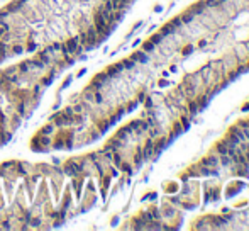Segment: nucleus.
Wrapping results in <instances>:
<instances>
[{
    "label": "nucleus",
    "mask_w": 249,
    "mask_h": 231,
    "mask_svg": "<svg viewBox=\"0 0 249 231\" xmlns=\"http://www.w3.org/2000/svg\"><path fill=\"white\" fill-rule=\"evenodd\" d=\"M242 110H244V112H246V110H249V104H246V106L242 107Z\"/></svg>",
    "instance_id": "nucleus-59"
},
{
    "label": "nucleus",
    "mask_w": 249,
    "mask_h": 231,
    "mask_svg": "<svg viewBox=\"0 0 249 231\" xmlns=\"http://www.w3.org/2000/svg\"><path fill=\"white\" fill-rule=\"evenodd\" d=\"M246 68H247V70H249V63H247V66H246Z\"/></svg>",
    "instance_id": "nucleus-60"
},
{
    "label": "nucleus",
    "mask_w": 249,
    "mask_h": 231,
    "mask_svg": "<svg viewBox=\"0 0 249 231\" xmlns=\"http://www.w3.org/2000/svg\"><path fill=\"white\" fill-rule=\"evenodd\" d=\"M95 124H97V129L100 131V134L107 133V131H109V128H110V122H109V119H97V121H95Z\"/></svg>",
    "instance_id": "nucleus-15"
},
{
    "label": "nucleus",
    "mask_w": 249,
    "mask_h": 231,
    "mask_svg": "<svg viewBox=\"0 0 249 231\" xmlns=\"http://www.w3.org/2000/svg\"><path fill=\"white\" fill-rule=\"evenodd\" d=\"M161 39H163L161 34H153L149 41H151V43H154V44H159V43H161Z\"/></svg>",
    "instance_id": "nucleus-42"
},
{
    "label": "nucleus",
    "mask_w": 249,
    "mask_h": 231,
    "mask_svg": "<svg viewBox=\"0 0 249 231\" xmlns=\"http://www.w3.org/2000/svg\"><path fill=\"white\" fill-rule=\"evenodd\" d=\"M137 104H139V102H137V100H132V102L129 104L127 107H125V110H127V112H132V110H134L136 107H137Z\"/></svg>",
    "instance_id": "nucleus-43"
},
{
    "label": "nucleus",
    "mask_w": 249,
    "mask_h": 231,
    "mask_svg": "<svg viewBox=\"0 0 249 231\" xmlns=\"http://www.w3.org/2000/svg\"><path fill=\"white\" fill-rule=\"evenodd\" d=\"M180 19H181V22H183V24H190V22L193 21V14H191V12H188V14H183Z\"/></svg>",
    "instance_id": "nucleus-38"
},
{
    "label": "nucleus",
    "mask_w": 249,
    "mask_h": 231,
    "mask_svg": "<svg viewBox=\"0 0 249 231\" xmlns=\"http://www.w3.org/2000/svg\"><path fill=\"white\" fill-rule=\"evenodd\" d=\"M143 51L153 53V51H154V43H151V41H146V43L143 44Z\"/></svg>",
    "instance_id": "nucleus-34"
},
{
    "label": "nucleus",
    "mask_w": 249,
    "mask_h": 231,
    "mask_svg": "<svg viewBox=\"0 0 249 231\" xmlns=\"http://www.w3.org/2000/svg\"><path fill=\"white\" fill-rule=\"evenodd\" d=\"M31 88V100H39V97H41V92H43V87H41L39 83H36V85H32V87H29Z\"/></svg>",
    "instance_id": "nucleus-17"
},
{
    "label": "nucleus",
    "mask_w": 249,
    "mask_h": 231,
    "mask_svg": "<svg viewBox=\"0 0 249 231\" xmlns=\"http://www.w3.org/2000/svg\"><path fill=\"white\" fill-rule=\"evenodd\" d=\"M175 31H176V27L173 26L171 22H169V24H166V26L161 29V36H168V34H173Z\"/></svg>",
    "instance_id": "nucleus-25"
},
{
    "label": "nucleus",
    "mask_w": 249,
    "mask_h": 231,
    "mask_svg": "<svg viewBox=\"0 0 249 231\" xmlns=\"http://www.w3.org/2000/svg\"><path fill=\"white\" fill-rule=\"evenodd\" d=\"M246 70H247V68H246V66H239V68H237V75H241L242 71H246Z\"/></svg>",
    "instance_id": "nucleus-51"
},
{
    "label": "nucleus",
    "mask_w": 249,
    "mask_h": 231,
    "mask_svg": "<svg viewBox=\"0 0 249 231\" xmlns=\"http://www.w3.org/2000/svg\"><path fill=\"white\" fill-rule=\"evenodd\" d=\"M149 214H151V218H153V219H159V218H161V213H159L156 207H151Z\"/></svg>",
    "instance_id": "nucleus-41"
},
{
    "label": "nucleus",
    "mask_w": 249,
    "mask_h": 231,
    "mask_svg": "<svg viewBox=\"0 0 249 231\" xmlns=\"http://www.w3.org/2000/svg\"><path fill=\"white\" fill-rule=\"evenodd\" d=\"M5 9H7V10L10 12L12 15H20L22 10H24V5L19 4L17 0H14V2H10L9 5H5Z\"/></svg>",
    "instance_id": "nucleus-8"
},
{
    "label": "nucleus",
    "mask_w": 249,
    "mask_h": 231,
    "mask_svg": "<svg viewBox=\"0 0 249 231\" xmlns=\"http://www.w3.org/2000/svg\"><path fill=\"white\" fill-rule=\"evenodd\" d=\"M202 165L203 167H217L219 165V158L217 156H214V155H210V156H207V158H203V160H202Z\"/></svg>",
    "instance_id": "nucleus-18"
},
{
    "label": "nucleus",
    "mask_w": 249,
    "mask_h": 231,
    "mask_svg": "<svg viewBox=\"0 0 249 231\" xmlns=\"http://www.w3.org/2000/svg\"><path fill=\"white\" fill-rule=\"evenodd\" d=\"M219 161H220V163H222L224 167H227L229 163H231V156H229V155H220Z\"/></svg>",
    "instance_id": "nucleus-39"
},
{
    "label": "nucleus",
    "mask_w": 249,
    "mask_h": 231,
    "mask_svg": "<svg viewBox=\"0 0 249 231\" xmlns=\"http://www.w3.org/2000/svg\"><path fill=\"white\" fill-rule=\"evenodd\" d=\"M207 4H209V7H217L219 2H217V0H207Z\"/></svg>",
    "instance_id": "nucleus-48"
},
{
    "label": "nucleus",
    "mask_w": 249,
    "mask_h": 231,
    "mask_svg": "<svg viewBox=\"0 0 249 231\" xmlns=\"http://www.w3.org/2000/svg\"><path fill=\"white\" fill-rule=\"evenodd\" d=\"M122 70H124V65H122V63H114V65H110L105 70V73L109 75V78H114V77H117Z\"/></svg>",
    "instance_id": "nucleus-6"
},
{
    "label": "nucleus",
    "mask_w": 249,
    "mask_h": 231,
    "mask_svg": "<svg viewBox=\"0 0 249 231\" xmlns=\"http://www.w3.org/2000/svg\"><path fill=\"white\" fill-rule=\"evenodd\" d=\"M93 80L100 82V83H105V82L109 80V75H107L105 71H100V73H97L95 77H93Z\"/></svg>",
    "instance_id": "nucleus-30"
},
{
    "label": "nucleus",
    "mask_w": 249,
    "mask_h": 231,
    "mask_svg": "<svg viewBox=\"0 0 249 231\" xmlns=\"http://www.w3.org/2000/svg\"><path fill=\"white\" fill-rule=\"evenodd\" d=\"M103 102V95H102V90H97V92H93V104H102Z\"/></svg>",
    "instance_id": "nucleus-31"
},
{
    "label": "nucleus",
    "mask_w": 249,
    "mask_h": 231,
    "mask_svg": "<svg viewBox=\"0 0 249 231\" xmlns=\"http://www.w3.org/2000/svg\"><path fill=\"white\" fill-rule=\"evenodd\" d=\"M119 168H121V172H125V173H129V175L132 173V165H131V163H127V161H121Z\"/></svg>",
    "instance_id": "nucleus-27"
},
{
    "label": "nucleus",
    "mask_w": 249,
    "mask_h": 231,
    "mask_svg": "<svg viewBox=\"0 0 249 231\" xmlns=\"http://www.w3.org/2000/svg\"><path fill=\"white\" fill-rule=\"evenodd\" d=\"M168 146V138H159L158 140V143H154V155H161V151L165 150V148Z\"/></svg>",
    "instance_id": "nucleus-13"
},
{
    "label": "nucleus",
    "mask_w": 249,
    "mask_h": 231,
    "mask_svg": "<svg viewBox=\"0 0 249 231\" xmlns=\"http://www.w3.org/2000/svg\"><path fill=\"white\" fill-rule=\"evenodd\" d=\"M10 17H12V14H10V12H9L5 7H4V9H0V19H7V21H9Z\"/></svg>",
    "instance_id": "nucleus-40"
},
{
    "label": "nucleus",
    "mask_w": 249,
    "mask_h": 231,
    "mask_svg": "<svg viewBox=\"0 0 249 231\" xmlns=\"http://www.w3.org/2000/svg\"><path fill=\"white\" fill-rule=\"evenodd\" d=\"M59 109V102H54L53 104V110H58Z\"/></svg>",
    "instance_id": "nucleus-56"
},
{
    "label": "nucleus",
    "mask_w": 249,
    "mask_h": 231,
    "mask_svg": "<svg viewBox=\"0 0 249 231\" xmlns=\"http://www.w3.org/2000/svg\"><path fill=\"white\" fill-rule=\"evenodd\" d=\"M171 24H173L175 27H180L181 24H183V22H181V19H180V17H176V19H173V22H171Z\"/></svg>",
    "instance_id": "nucleus-47"
},
{
    "label": "nucleus",
    "mask_w": 249,
    "mask_h": 231,
    "mask_svg": "<svg viewBox=\"0 0 249 231\" xmlns=\"http://www.w3.org/2000/svg\"><path fill=\"white\" fill-rule=\"evenodd\" d=\"M15 68H17V73L20 75V77H27V75L31 73V66H29V63H27V60L17 63V65H15Z\"/></svg>",
    "instance_id": "nucleus-10"
},
{
    "label": "nucleus",
    "mask_w": 249,
    "mask_h": 231,
    "mask_svg": "<svg viewBox=\"0 0 249 231\" xmlns=\"http://www.w3.org/2000/svg\"><path fill=\"white\" fill-rule=\"evenodd\" d=\"M17 2H19V4H22V5H24V7H26L27 4H29V0H17Z\"/></svg>",
    "instance_id": "nucleus-55"
},
{
    "label": "nucleus",
    "mask_w": 249,
    "mask_h": 231,
    "mask_svg": "<svg viewBox=\"0 0 249 231\" xmlns=\"http://www.w3.org/2000/svg\"><path fill=\"white\" fill-rule=\"evenodd\" d=\"M180 122H181V126H183V131H187V129H190V119L187 117V116H181V119H180Z\"/></svg>",
    "instance_id": "nucleus-36"
},
{
    "label": "nucleus",
    "mask_w": 249,
    "mask_h": 231,
    "mask_svg": "<svg viewBox=\"0 0 249 231\" xmlns=\"http://www.w3.org/2000/svg\"><path fill=\"white\" fill-rule=\"evenodd\" d=\"M31 66V71H46V65L41 61L39 58H32V60H27Z\"/></svg>",
    "instance_id": "nucleus-7"
},
{
    "label": "nucleus",
    "mask_w": 249,
    "mask_h": 231,
    "mask_svg": "<svg viewBox=\"0 0 249 231\" xmlns=\"http://www.w3.org/2000/svg\"><path fill=\"white\" fill-rule=\"evenodd\" d=\"M54 78H56V75L48 73L46 77H41V78H39V85H41V87H48V85L53 83V80H54Z\"/></svg>",
    "instance_id": "nucleus-19"
},
{
    "label": "nucleus",
    "mask_w": 249,
    "mask_h": 231,
    "mask_svg": "<svg viewBox=\"0 0 249 231\" xmlns=\"http://www.w3.org/2000/svg\"><path fill=\"white\" fill-rule=\"evenodd\" d=\"M24 49H26L27 53H36L37 49H39V44L34 43V41H27V43L24 44Z\"/></svg>",
    "instance_id": "nucleus-22"
},
{
    "label": "nucleus",
    "mask_w": 249,
    "mask_h": 231,
    "mask_svg": "<svg viewBox=\"0 0 249 231\" xmlns=\"http://www.w3.org/2000/svg\"><path fill=\"white\" fill-rule=\"evenodd\" d=\"M132 60H134V61H139V63H144V65H146L147 61H149V58H147V53L146 51H136L134 55L131 56Z\"/></svg>",
    "instance_id": "nucleus-16"
},
{
    "label": "nucleus",
    "mask_w": 249,
    "mask_h": 231,
    "mask_svg": "<svg viewBox=\"0 0 249 231\" xmlns=\"http://www.w3.org/2000/svg\"><path fill=\"white\" fill-rule=\"evenodd\" d=\"M242 133H244V138H247V140H249V128H244V131H242Z\"/></svg>",
    "instance_id": "nucleus-53"
},
{
    "label": "nucleus",
    "mask_w": 249,
    "mask_h": 231,
    "mask_svg": "<svg viewBox=\"0 0 249 231\" xmlns=\"http://www.w3.org/2000/svg\"><path fill=\"white\" fill-rule=\"evenodd\" d=\"M139 44H141V39L134 41V44H132V48H137V46H139Z\"/></svg>",
    "instance_id": "nucleus-57"
},
{
    "label": "nucleus",
    "mask_w": 249,
    "mask_h": 231,
    "mask_svg": "<svg viewBox=\"0 0 249 231\" xmlns=\"http://www.w3.org/2000/svg\"><path fill=\"white\" fill-rule=\"evenodd\" d=\"M83 187H85V191H87V194H93V192H97V187H95V183H93L92 180L85 182Z\"/></svg>",
    "instance_id": "nucleus-26"
},
{
    "label": "nucleus",
    "mask_w": 249,
    "mask_h": 231,
    "mask_svg": "<svg viewBox=\"0 0 249 231\" xmlns=\"http://www.w3.org/2000/svg\"><path fill=\"white\" fill-rule=\"evenodd\" d=\"M209 100H210V95H209V94H207V95H202L200 97V99H198L197 100V104H198V109H205V107L207 106H209Z\"/></svg>",
    "instance_id": "nucleus-23"
},
{
    "label": "nucleus",
    "mask_w": 249,
    "mask_h": 231,
    "mask_svg": "<svg viewBox=\"0 0 249 231\" xmlns=\"http://www.w3.org/2000/svg\"><path fill=\"white\" fill-rule=\"evenodd\" d=\"M121 161H122V153H121V150L114 151V153H112V165H114L115 168H119Z\"/></svg>",
    "instance_id": "nucleus-21"
},
{
    "label": "nucleus",
    "mask_w": 249,
    "mask_h": 231,
    "mask_svg": "<svg viewBox=\"0 0 249 231\" xmlns=\"http://www.w3.org/2000/svg\"><path fill=\"white\" fill-rule=\"evenodd\" d=\"M14 112H17L22 119H24V117H29V114H27V102H26V100H15V102H14Z\"/></svg>",
    "instance_id": "nucleus-3"
},
{
    "label": "nucleus",
    "mask_w": 249,
    "mask_h": 231,
    "mask_svg": "<svg viewBox=\"0 0 249 231\" xmlns=\"http://www.w3.org/2000/svg\"><path fill=\"white\" fill-rule=\"evenodd\" d=\"M36 168H32V170H36V172H39L41 175L44 177V179H49L51 177V173H53V165H48V163H37V165H34Z\"/></svg>",
    "instance_id": "nucleus-4"
},
{
    "label": "nucleus",
    "mask_w": 249,
    "mask_h": 231,
    "mask_svg": "<svg viewBox=\"0 0 249 231\" xmlns=\"http://www.w3.org/2000/svg\"><path fill=\"white\" fill-rule=\"evenodd\" d=\"M193 51H195V46H191V44H190V46H187V48L183 49V56H188V55H191V53H193Z\"/></svg>",
    "instance_id": "nucleus-46"
},
{
    "label": "nucleus",
    "mask_w": 249,
    "mask_h": 231,
    "mask_svg": "<svg viewBox=\"0 0 249 231\" xmlns=\"http://www.w3.org/2000/svg\"><path fill=\"white\" fill-rule=\"evenodd\" d=\"M54 131H56V126L53 124V122H48V124H44L37 133H39V134H44V136H53Z\"/></svg>",
    "instance_id": "nucleus-14"
},
{
    "label": "nucleus",
    "mask_w": 249,
    "mask_h": 231,
    "mask_svg": "<svg viewBox=\"0 0 249 231\" xmlns=\"http://www.w3.org/2000/svg\"><path fill=\"white\" fill-rule=\"evenodd\" d=\"M217 151H219L220 155H227L229 148H227V144H225V143L222 141V143H219V144H217Z\"/></svg>",
    "instance_id": "nucleus-37"
},
{
    "label": "nucleus",
    "mask_w": 249,
    "mask_h": 231,
    "mask_svg": "<svg viewBox=\"0 0 249 231\" xmlns=\"http://www.w3.org/2000/svg\"><path fill=\"white\" fill-rule=\"evenodd\" d=\"M239 150H241L242 153L249 151V143H244V141H241V143H239Z\"/></svg>",
    "instance_id": "nucleus-45"
},
{
    "label": "nucleus",
    "mask_w": 249,
    "mask_h": 231,
    "mask_svg": "<svg viewBox=\"0 0 249 231\" xmlns=\"http://www.w3.org/2000/svg\"><path fill=\"white\" fill-rule=\"evenodd\" d=\"M203 5H205L203 2H198V4H195L193 7H191V10H190V12H191L193 15H195V14H200V12L203 10Z\"/></svg>",
    "instance_id": "nucleus-33"
},
{
    "label": "nucleus",
    "mask_w": 249,
    "mask_h": 231,
    "mask_svg": "<svg viewBox=\"0 0 249 231\" xmlns=\"http://www.w3.org/2000/svg\"><path fill=\"white\" fill-rule=\"evenodd\" d=\"M20 122H22V117L19 116L17 112H12L10 116H9V124H7V128H10L12 131L14 129H17L19 126H20Z\"/></svg>",
    "instance_id": "nucleus-9"
},
{
    "label": "nucleus",
    "mask_w": 249,
    "mask_h": 231,
    "mask_svg": "<svg viewBox=\"0 0 249 231\" xmlns=\"http://www.w3.org/2000/svg\"><path fill=\"white\" fill-rule=\"evenodd\" d=\"M122 65H124V70H132V68H134V65H136V61L132 58H127V60H124V61H122Z\"/></svg>",
    "instance_id": "nucleus-32"
},
{
    "label": "nucleus",
    "mask_w": 249,
    "mask_h": 231,
    "mask_svg": "<svg viewBox=\"0 0 249 231\" xmlns=\"http://www.w3.org/2000/svg\"><path fill=\"white\" fill-rule=\"evenodd\" d=\"M143 160H144L143 150H141V148H137V151H136V155H134V165H136V167H139L141 163H143Z\"/></svg>",
    "instance_id": "nucleus-24"
},
{
    "label": "nucleus",
    "mask_w": 249,
    "mask_h": 231,
    "mask_svg": "<svg viewBox=\"0 0 249 231\" xmlns=\"http://www.w3.org/2000/svg\"><path fill=\"white\" fill-rule=\"evenodd\" d=\"M237 77H239V75H237V71H232V73H231V77H229V78H231V80H236Z\"/></svg>",
    "instance_id": "nucleus-52"
},
{
    "label": "nucleus",
    "mask_w": 249,
    "mask_h": 231,
    "mask_svg": "<svg viewBox=\"0 0 249 231\" xmlns=\"http://www.w3.org/2000/svg\"><path fill=\"white\" fill-rule=\"evenodd\" d=\"M29 146H31V150L32 151H37V153H48V148H44L43 144L39 143V141H37V138L36 136H34L32 140H31V143H29Z\"/></svg>",
    "instance_id": "nucleus-12"
},
{
    "label": "nucleus",
    "mask_w": 249,
    "mask_h": 231,
    "mask_svg": "<svg viewBox=\"0 0 249 231\" xmlns=\"http://www.w3.org/2000/svg\"><path fill=\"white\" fill-rule=\"evenodd\" d=\"M85 73H87V68H81V70H80V71H78V73H76V77H83Z\"/></svg>",
    "instance_id": "nucleus-50"
},
{
    "label": "nucleus",
    "mask_w": 249,
    "mask_h": 231,
    "mask_svg": "<svg viewBox=\"0 0 249 231\" xmlns=\"http://www.w3.org/2000/svg\"><path fill=\"white\" fill-rule=\"evenodd\" d=\"M71 82H73V77H71V75H70V77H66L65 80H63V83H61V88H66Z\"/></svg>",
    "instance_id": "nucleus-44"
},
{
    "label": "nucleus",
    "mask_w": 249,
    "mask_h": 231,
    "mask_svg": "<svg viewBox=\"0 0 249 231\" xmlns=\"http://www.w3.org/2000/svg\"><path fill=\"white\" fill-rule=\"evenodd\" d=\"M153 106H154L153 99H146V107H147V109H153Z\"/></svg>",
    "instance_id": "nucleus-49"
},
{
    "label": "nucleus",
    "mask_w": 249,
    "mask_h": 231,
    "mask_svg": "<svg viewBox=\"0 0 249 231\" xmlns=\"http://www.w3.org/2000/svg\"><path fill=\"white\" fill-rule=\"evenodd\" d=\"M198 104H197V100H188V116H197L198 114Z\"/></svg>",
    "instance_id": "nucleus-20"
},
{
    "label": "nucleus",
    "mask_w": 249,
    "mask_h": 231,
    "mask_svg": "<svg viewBox=\"0 0 249 231\" xmlns=\"http://www.w3.org/2000/svg\"><path fill=\"white\" fill-rule=\"evenodd\" d=\"M219 2H225V0H219Z\"/></svg>",
    "instance_id": "nucleus-61"
},
{
    "label": "nucleus",
    "mask_w": 249,
    "mask_h": 231,
    "mask_svg": "<svg viewBox=\"0 0 249 231\" xmlns=\"http://www.w3.org/2000/svg\"><path fill=\"white\" fill-rule=\"evenodd\" d=\"M24 51H26V49H24V44H20L19 41H12L10 48H9V53H10V56H12V55L19 56V55H22Z\"/></svg>",
    "instance_id": "nucleus-11"
},
{
    "label": "nucleus",
    "mask_w": 249,
    "mask_h": 231,
    "mask_svg": "<svg viewBox=\"0 0 249 231\" xmlns=\"http://www.w3.org/2000/svg\"><path fill=\"white\" fill-rule=\"evenodd\" d=\"M71 204H73V191H71V187L68 185V187L65 189L63 197H59V209L70 211L71 209Z\"/></svg>",
    "instance_id": "nucleus-2"
},
{
    "label": "nucleus",
    "mask_w": 249,
    "mask_h": 231,
    "mask_svg": "<svg viewBox=\"0 0 249 231\" xmlns=\"http://www.w3.org/2000/svg\"><path fill=\"white\" fill-rule=\"evenodd\" d=\"M61 168H63L65 177H70V179L81 175V170H80V165H78L76 158H70V160H66L65 163L61 165Z\"/></svg>",
    "instance_id": "nucleus-1"
},
{
    "label": "nucleus",
    "mask_w": 249,
    "mask_h": 231,
    "mask_svg": "<svg viewBox=\"0 0 249 231\" xmlns=\"http://www.w3.org/2000/svg\"><path fill=\"white\" fill-rule=\"evenodd\" d=\"M153 155H154V140H153V138H149V140L146 141V144H144L143 156H144V160H149Z\"/></svg>",
    "instance_id": "nucleus-5"
},
{
    "label": "nucleus",
    "mask_w": 249,
    "mask_h": 231,
    "mask_svg": "<svg viewBox=\"0 0 249 231\" xmlns=\"http://www.w3.org/2000/svg\"><path fill=\"white\" fill-rule=\"evenodd\" d=\"M231 134H236L241 141H244V140H246V138H244V133H242V129H241V128H237V126L231 128Z\"/></svg>",
    "instance_id": "nucleus-28"
},
{
    "label": "nucleus",
    "mask_w": 249,
    "mask_h": 231,
    "mask_svg": "<svg viewBox=\"0 0 249 231\" xmlns=\"http://www.w3.org/2000/svg\"><path fill=\"white\" fill-rule=\"evenodd\" d=\"M129 136H131V134H129V133L125 131L124 128H121V129L117 131V134H115V138H119L121 141H127V138H129Z\"/></svg>",
    "instance_id": "nucleus-29"
},
{
    "label": "nucleus",
    "mask_w": 249,
    "mask_h": 231,
    "mask_svg": "<svg viewBox=\"0 0 249 231\" xmlns=\"http://www.w3.org/2000/svg\"><path fill=\"white\" fill-rule=\"evenodd\" d=\"M181 133H183V126H181V122H175V126H173V134L180 136Z\"/></svg>",
    "instance_id": "nucleus-35"
},
{
    "label": "nucleus",
    "mask_w": 249,
    "mask_h": 231,
    "mask_svg": "<svg viewBox=\"0 0 249 231\" xmlns=\"http://www.w3.org/2000/svg\"><path fill=\"white\" fill-rule=\"evenodd\" d=\"M207 46V41H200V43H198V48H205Z\"/></svg>",
    "instance_id": "nucleus-54"
},
{
    "label": "nucleus",
    "mask_w": 249,
    "mask_h": 231,
    "mask_svg": "<svg viewBox=\"0 0 249 231\" xmlns=\"http://www.w3.org/2000/svg\"><path fill=\"white\" fill-rule=\"evenodd\" d=\"M159 85H161V87H165V85H168V82H166V80H161V82H159Z\"/></svg>",
    "instance_id": "nucleus-58"
}]
</instances>
